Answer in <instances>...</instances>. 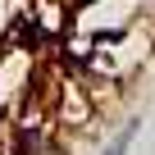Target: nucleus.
<instances>
[{"instance_id": "f257e3e1", "label": "nucleus", "mask_w": 155, "mask_h": 155, "mask_svg": "<svg viewBox=\"0 0 155 155\" xmlns=\"http://www.w3.org/2000/svg\"><path fill=\"white\" fill-rule=\"evenodd\" d=\"M137 132H141V119H128V123L119 128V137L105 146V155H128V146L137 141Z\"/></svg>"}]
</instances>
